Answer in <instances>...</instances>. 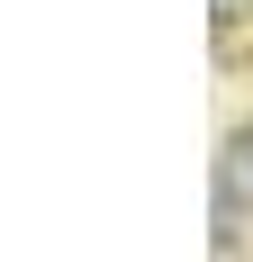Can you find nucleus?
<instances>
[{
	"mask_svg": "<svg viewBox=\"0 0 253 262\" xmlns=\"http://www.w3.org/2000/svg\"><path fill=\"white\" fill-rule=\"evenodd\" d=\"M226 199H253V127L226 145Z\"/></svg>",
	"mask_w": 253,
	"mask_h": 262,
	"instance_id": "f257e3e1",
	"label": "nucleus"
}]
</instances>
